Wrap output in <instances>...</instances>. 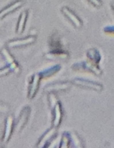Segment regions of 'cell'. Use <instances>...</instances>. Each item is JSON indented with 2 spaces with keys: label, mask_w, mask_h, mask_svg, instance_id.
Here are the masks:
<instances>
[{
  "label": "cell",
  "mask_w": 114,
  "mask_h": 148,
  "mask_svg": "<svg viewBox=\"0 0 114 148\" xmlns=\"http://www.w3.org/2000/svg\"><path fill=\"white\" fill-rule=\"evenodd\" d=\"M71 69L74 71L88 72L97 77L101 76L103 74V70L101 69L99 64L93 63L89 60L76 62L72 65Z\"/></svg>",
  "instance_id": "cell-1"
},
{
  "label": "cell",
  "mask_w": 114,
  "mask_h": 148,
  "mask_svg": "<svg viewBox=\"0 0 114 148\" xmlns=\"http://www.w3.org/2000/svg\"><path fill=\"white\" fill-rule=\"evenodd\" d=\"M71 82L73 85L82 88V89L93 90L98 92H102L103 90V84L97 82V81L90 80V79L81 77H76L72 79Z\"/></svg>",
  "instance_id": "cell-2"
},
{
  "label": "cell",
  "mask_w": 114,
  "mask_h": 148,
  "mask_svg": "<svg viewBox=\"0 0 114 148\" xmlns=\"http://www.w3.org/2000/svg\"><path fill=\"white\" fill-rule=\"evenodd\" d=\"M42 79V77L40 72L33 74L30 77L28 86H27V98L28 99L32 100L36 96L38 92Z\"/></svg>",
  "instance_id": "cell-3"
},
{
  "label": "cell",
  "mask_w": 114,
  "mask_h": 148,
  "mask_svg": "<svg viewBox=\"0 0 114 148\" xmlns=\"http://www.w3.org/2000/svg\"><path fill=\"white\" fill-rule=\"evenodd\" d=\"M36 40H37V37L35 36L29 35L24 38L10 39L6 42V46L9 49H19V48L33 44L35 43Z\"/></svg>",
  "instance_id": "cell-4"
},
{
  "label": "cell",
  "mask_w": 114,
  "mask_h": 148,
  "mask_svg": "<svg viewBox=\"0 0 114 148\" xmlns=\"http://www.w3.org/2000/svg\"><path fill=\"white\" fill-rule=\"evenodd\" d=\"M57 128L53 127H50L47 130H46L44 134L40 137L38 142L37 143V147H50L51 143L57 137Z\"/></svg>",
  "instance_id": "cell-5"
},
{
  "label": "cell",
  "mask_w": 114,
  "mask_h": 148,
  "mask_svg": "<svg viewBox=\"0 0 114 148\" xmlns=\"http://www.w3.org/2000/svg\"><path fill=\"white\" fill-rule=\"evenodd\" d=\"M60 12L76 28H80L83 25V21L72 9L67 6H63Z\"/></svg>",
  "instance_id": "cell-6"
},
{
  "label": "cell",
  "mask_w": 114,
  "mask_h": 148,
  "mask_svg": "<svg viewBox=\"0 0 114 148\" xmlns=\"http://www.w3.org/2000/svg\"><path fill=\"white\" fill-rule=\"evenodd\" d=\"M31 114V108L29 106H26L20 111V114L17 118V122L14 124V131L20 132L27 125Z\"/></svg>",
  "instance_id": "cell-7"
},
{
  "label": "cell",
  "mask_w": 114,
  "mask_h": 148,
  "mask_svg": "<svg viewBox=\"0 0 114 148\" xmlns=\"http://www.w3.org/2000/svg\"><path fill=\"white\" fill-rule=\"evenodd\" d=\"M72 83L71 81L64 80V81H57V82H53V83L48 84L47 86L44 88L45 92H63V91L68 90L71 88Z\"/></svg>",
  "instance_id": "cell-8"
},
{
  "label": "cell",
  "mask_w": 114,
  "mask_h": 148,
  "mask_svg": "<svg viewBox=\"0 0 114 148\" xmlns=\"http://www.w3.org/2000/svg\"><path fill=\"white\" fill-rule=\"evenodd\" d=\"M13 131H14V120L12 115H9L6 117L4 121V130L1 134V143H7L9 141Z\"/></svg>",
  "instance_id": "cell-9"
},
{
  "label": "cell",
  "mask_w": 114,
  "mask_h": 148,
  "mask_svg": "<svg viewBox=\"0 0 114 148\" xmlns=\"http://www.w3.org/2000/svg\"><path fill=\"white\" fill-rule=\"evenodd\" d=\"M1 55L2 59L7 62V65H8L11 68L13 72H14V73H19L20 72V66L19 65L18 62L14 59L12 54L10 53L7 46L6 47L4 46V47L1 48Z\"/></svg>",
  "instance_id": "cell-10"
},
{
  "label": "cell",
  "mask_w": 114,
  "mask_h": 148,
  "mask_svg": "<svg viewBox=\"0 0 114 148\" xmlns=\"http://www.w3.org/2000/svg\"><path fill=\"white\" fill-rule=\"evenodd\" d=\"M52 126L55 128H58L63 120V106L60 101H57L52 107Z\"/></svg>",
  "instance_id": "cell-11"
},
{
  "label": "cell",
  "mask_w": 114,
  "mask_h": 148,
  "mask_svg": "<svg viewBox=\"0 0 114 148\" xmlns=\"http://www.w3.org/2000/svg\"><path fill=\"white\" fill-rule=\"evenodd\" d=\"M24 4V0H14L12 2L9 3L3 7L0 12V18L1 20L4 19L7 16L9 15L10 14H12L15 11L18 10L19 9L21 8Z\"/></svg>",
  "instance_id": "cell-12"
},
{
  "label": "cell",
  "mask_w": 114,
  "mask_h": 148,
  "mask_svg": "<svg viewBox=\"0 0 114 148\" xmlns=\"http://www.w3.org/2000/svg\"><path fill=\"white\" fill-rule=\"evenodd\" d=\"M29 12L27 10H24L20 13V16L17 20V25H16L15 32L17 34H22L24 31L27 25V19H28Z\"/></svg>",
  "instance_id": "cell-13"
},
{
  "label": "cell",
  "mask_w": 114,
  "mask_h": 148,
  "mask_svg": "<svg viewBox=\"0 0 114 148\" xmlns=\"http://www.w3.org/2000/svg\"><path fill=\"white\" fill-rule=\"evenodd\" d=\"M46 59L50 60H55V59H63L65 60L69 57V53L66 51L60 49H52L50 51L45 55Z\"/></svg>",
  "instance_id": "cell-14"
},
{
  "label": "cell",
  "mask_w": 114,
  "mask_h": 148,
  "mask_svg": "<svg viewBox=\"0 0 114 148\" xmlns=\"http://www.w3.org/2000/svg\"><path fill=\"white\" fill-rule=\"evenodd\" d=\"M86 56L89 61L96 64H99L102 59L101 53L96 48H90L88 49L86 51Z\"/></svg>",
  "instance_id": "cell-15"
},
{
  "label": "cell",
  "mask_w": 114,
  "mask_h": 148,
  "mask_svg": "<svg viewBox=\"0 0 114 148\" xmlns=\"http://www.w3.org/2000/svg\"><path fill=\"white\" fill-rule=\"evenodd\" d=\"M61 68L62 67L60 64H55L53 66H50V67L44 69L43 71L40 72V74H41L42 77V79H44V78H48L53 76L55 74L58 73L60 71V69H61Z\"/></svg>",
  "instance_id": "cell-16"
},
{
  "label": "cell",
  "mask_w": 114,
  "mask_h": 148,
  "mask_svg": "<svg viewBox=\"0 0 114 148\" xmlns=\"http://www.w3.org/2000/svg\"><path fill=\"white\" fill-rule=\"evenodd\" d=\"M70 143H71V147H83V142L81 137L75 132H70Z\"/></svg>",
  "instance_id": "cell-17"
},
{
  "label": "cell",
  "mask_w": 114,
  "mask_h": 148,
  "mask_svg": "<svg viewBox=\"0 0 114 148\" xmlns=\"http://www.w3.org/2000/svg\"><path fill=\"white\" fill-rule=\"evenodd\" d=\"M59 147H71V143H70V132H65L62 134V138L60 140Z\"/></svg>",
  "instance_id": "cell-18"
},
{
  "label": "cell",
  "mask_w": 114,
  "mask_h": 148,
  "mask_svg": "<svg viewBox=\"0 0 114 148\" xmlns=\"http://www.w3.org/2000/svg\"><path fill=\"white\" fill-rule=\"evenodd\" d=\"M90 5L93 6L95 8H101L103 6V1L102 0H86Z\"/></svg>",
  "instance_id": "cell-19"
},
{
  "label": "cell",
  "mask_w": 114,
  "mask_h": 148,
  "mask_svg": "<svg viewBox=\"0 0 114 148\" xmlns=\"http://www.w3.org/2000/svg\"><path fill=\"white\" fill-rule=\"evenodd\" d=\"M11 72H13L11 68L8 65H6L5 66H3V67L1 68V73H0V75H1V77L6 76V75L11 73Z\"/></svg>",
  "instance_id": "cell-20"
},
{
  "label": "cell",
  "mask_w": 114,
  "mask_h": 148,
  "mask_svg": "<svg viewBox=\"0 0 114 148\" xmlns=\"http://www.w3.org/2000/svg\"><path fill=\"white\" fill-rule=\"evenodd\" d=\"M103 32L106 34L114 35V25H107L103 28Z\"/></svg>",
  "instance_id": "cell-21"
},
{
  "label": "cell",
  "mask_w": 114,
  "mask_h": 148,
  "mask_svg": "<svg viewBox=\"0 0 114 148\" xmlns=\"http://www.w3.org/2000/svg\"><path fill=\"white\" fill-rule=\"evenodd\" d=\"M111 10L113 11V14H114V1H113L111 2Z\"/></svg>",
  "instance_id": "cell-22"
}]
</instances>
